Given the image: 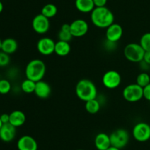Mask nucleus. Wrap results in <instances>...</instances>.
Returning <instances> with one entry per match:
<instances>
[{
  "instance_id": "f3484780",
  "label": "nucleus",
  "mask_w": 150,
  "mask_h": 150,
  "mask_svg": "<svg viewBox=\"0 0 150 150\" xmlns=\"http://www.w3.org/2000/svg\"><path fill=\"white\" fill-rule=\"evenodd\" d=\"M26 115L21 110H13L10 113V122L13 126L16 128L21 126L26 122Z\"/></svg>"
},
{
  "instance_id": "9b49d317",
  "label": "nucleus",
  "mask_w": 150,
  "mask_h": 150,
  "mask_svg": "<svg viewBox=\"0 0 150 150\" xmlns=\"http://www.w3.org/2000/svg\"><path fill=\"white\" fill-rule=\"evenodd\" d=\"M56 42L49 37L40 38L37 43V49L38 52L44 56H48L54 53Z\"/></svg>"
},
{
  "instance_id": "4c0bfd02",
  "label": "nucleus",
  "mask_w": 150,
  "mask_h": 150,
  "mask_svg": "<svg viewBox=\"0 0 150 150\" xmlns=\"http://www.w3.org/2000/svg\"><path fill=\"white\" fill-rule=\"evenodd\" d=\"M77 150H83V149H77Z\"/></svg>"
},
{
  "instance_id": "aec40b11",
  "label": "nucleus",
  "mask_w": 150,
  "mask_h": 150,
  "mask_svg": "<svg viewBox=\"0 0 150 150\" xmlns=\"http://www.w3.org/2000/svg\"><path fill=\"white\" fill-rule=\"evenodd\" d=\"M71 46L70 45V42L66 41H58L55 44V49L54 53L59 57H65L67 54H70Z\"/></svg>"
},
{
  "instance_id": "a878e982",
  "label": "nucleus",
  "mask_w": 150,
  "mask_h": 150,
  "mask_svg": "<svg viewBox=\"0 0 150 150\" xmlns=\"http://www.w3.org/2000/svg\"><path fill=\"white\" fill-rule=\"evenodd\" d=\"M12 85L9 80L6 79H0V94H7L11 91Z\"/></svg>"
},
{
  "instance_id": "a211bd4d",
  "label": "nucleus",
  "mask_w": 150,
  "mask_h": 150,
  "mask_svg": "<svg viewBox=\"0 0 150 150\" xmlns=\"http://www.w3.org/2000/svg\"><path fill=\"white\" fill-rule=\"evenodd\" d=\"M18 47V44L16 39L12 38H7L3 40L1 42V51L8 54H12L17 51Z\"/></svg>"
},
{
  "instance_id": "f704fd0d",
  "label": "nucleus",
  "mask_w": 150,
  "mask_h": 150,
  "mask_svg": "<svg viewBox=\"0 0 150 150\" xmlns=\"http://www.w3.org/2000/svg\"><path fill=\"white\" fill-rule=\"evenodd\" d=\"M3 9H4V5H3L2 2L0 1V13L3 11Z\"/></svg>"
},
{
  "instance_id": "e433bc0d",
  "label": "nucleus",
  "mask_w": 150,
  "mask_h": 150,
  "mask_svg": "<svg viewBox=\"0 0 150 150\" xmlns=\"http://www.w3.org/2000/svg\"><path fill=\"white\" fill-rule=\"evenodd\" d=\"M1 42H2V41L1 40V38H0V50H1Z\"/></svg>"
},
{
  "instance_id": "5701e85b",
  "label": "nucleus",
  "mask_w": 150,
  "mask_h": 150,
  "mask_svg": "<svg viewBox=\"0 0 150 150\" xmlns=\"http://www.w3.org/2000/svg\"><path fill=\"white\" fill-rule=\"evenodd\" d=\"M36 82L31 79H26L21 84V88L25 94H32L35 92Z\"/></svg>"
},
{
  "instance_id": "4468645a",
  "label": "nucleus",
  "mask_w": 150,
  "mask_h": 150,
  "mask_svg": "<svg viewBox=\"0 0 150 150\" xmlns=\"http://www.w3.org/2000/svg\"><path fill=\"white\" fill-rule=\"evenodd\" d=\"M16 135V127L11 124H4L0 129V139L4 142H10Z\"/></svg>"
},
{
  "instance_id": "4be33fe9",
  "label": "nucleus",
  "mask_w": 150,
  "mask_h": 150,
  "mask_svg": "<svg viewBox=\"0 0 150 150\" xmlns=\"http://www.w3.org/2000/svg\"><path fill=\"white\" fill-rule=\"evenodd\" d=\"M85 109L87 113L90 114H95L98 113L100 109V103L97 99L89 100L85 102Z\"/></svg>"
},
{
  "instance_id": "6ab92c4d",
  "label": "nucleus",
  "mask_w": 150,
  "mask_h": 150,
  "mask_svg": "<svg viewBox=\"0 0 150 150\" xmlns=\"http://www.w3.org/2000/svg\"><path fill=\"white\" fill-rule=\"evenodd\" d=\"M75 5L79 12L83 13H91L95 7L93 0H76Z\"/></svg>"
},
{
  "instance_id": "393cba45",
  "label": "nucleus",
  "mask_w": 150,
  "mask_h": 150,
  "mask_svg": "<svg viewBox=\"0 0 150 150\" xmlns=\"http://www.w3.org/2000/svg\"><path fill=\"white\" fill-rule=\"evenodd\" d=\"M139 44L145 51H150V32H146L141 37Z\"/></svg>"
},
{
  "instance_id": "b1692460",
  "label": "nucleus",
  "mask_w": 150,
  "mask_h": 150,
  "mask_svg": "<svg viewBox=\"0 0 150 150\" xmlns=\"http://www.w3.org/2000/svg\"><path fill=\"white\" fill-rule=\"evenodd\" d=\"M136 83L142 88H144L150 83V76L146 72H142L136 77Z\"/></svg>"
},
{
  "instance_id": "9d476101",
  "label": "nucleus",
  "mask_w": 150,
  "mask_h": 150,
  "mask_svg": "<svg viewBox=\"0 0 150 150\" xmlns=\"http://www.w3.org/2000/svg\"><path fill=\"white\" fill-rule=\"evenodd\" d=\"M70 33L73 38H81L87 34L89 31V24L83 19H76L70 24Z\"/></svg>"
},
{
  "instance_id": "c85d7f7f",
  "label": "nucleus",
  "mask_w": 150,
  "mask_h": 150,
  "mask_svg": "<svg viewBox=\"0 0 150 150\" xmlns=\"http://www.w3.org/2000/svg\"><path fill=\"white\" fill-rule=\"evenodd\" d=\"M144 98L150 101V83L144 88Z\"/></svg>"
},
{
  "instance_id": "7ed1b4c3",
  "label": "nucleus",
  "mask_w": 150,
  "mask_h": 150,
  "mask_svg": "<svg viewBox=\"0 0 150 150\" xmlns=\"http://www.w3.org/2000/svg\"><path fill=\"white\" fill-rule=\"evenodd\" d=\"M46 72L45 63L40 59H34L27 63L25 69L26 79L37 82L43 79Z\"/></svg>"
},
{
  "instance_id": "72a5a7b5",
  "label": "nucleus",
  "mask_w": 150,
  "mask_h": 150,
  "mask_svg": "<svg viewBox=\"0 0 150 150\" xmlns=\"http://www.w3.org/2000/svg\"><path fill=\"white\" fill-rule=\"evenodd\" d=\"M106 150H121V149H120L117 148V147H114V146H110L108 149H107Z\"/></svg>"
},
{
  "instance_id": "473e14b6",
  "label": "nucleus",
  "mask_w": 150,
  "mask_h": 150,
  "mask_svg": "<svg viewBox=\"0 0 150 150\" xmlns=\"http://www.w3.org/2000/svg\"><path fill=\"white\" fill-rule=\"evenodd\" d=\"M63 31H67V32H70V24H64L62 25L61 29Z\"/></svg>"
},
{
  "instance_id": "f257e3e1",
  "label": "nucleus",
  "mask_w": 150,
  "mask_h": 150,
  "mask_svg": "<svg viewBox=\"0 0 150 150\" xmlns=\"http://www.w3.org/2000/svg\"><path fill=\"white\" fill-rule=\"evenodd\" d=\"M91 21L95 26L106 29L114 23V15L107 7H95L91 13Z\"/></svg>"
},
{
  "instance_id": "bb28decb",
  "label": "nucleus",
  "mask_w": 150,
  "mask_h": 150,
  "mask_svg": "<svg viewBox=\"0 0 150 150\" xmlns=\"http://www.w3.org/2000/svg\"><path fill=\"white\" fill-rule=\"evenodd\" d=\"M73 35L70 33V32H67V31H63L60 29L58 33L59 41H66V42H70L73 38Z\"/></svg>"
},
{
  "instance_id": "c756f323",
  "label": "nucleus",
  "mask_w": 150,
  "mask_h": 150,
  "mask_svg": "<svg viewBox=\"0 0 150 150\" xmlns=\"http://www.w3.org/2000/svg\"><path fill=\"white\" fill-rule=\"evenodd\" d=\"M95 7H105L108 0H93Z\"/></svg>"
},
{
  "instance_id": "f8f14e48",
  "label": "nucleus",
  "mask_w": 150,
  "mask_h": 150,
  "mask_svg": "<svg viewBox=\"0 0 150 150\" xmlns=\"http://www.w3.org/2000/svg\"><path fill=\"white\" fill-rule=\"evenodd\" d=\"M123 35V28L120 24L114 23L106 28L105 38L108 41L112 43H117Z\"/></svg>"
},
{
  "instance_id": "1a4fd4ad",
  "label": "nucleus",
  "mask_w": 150,
  "mask_h": 150,
  "mask_svg": "<svg viewBox=\"0 0 150 150\" xmlns=\"http://www.w3.org/2000/svg\"><path fill=\"white\" fill-rule=\"evenodd\" d=\"M32 26L33 30L36 33L40 34V35L46 33L50 29L49 19L40 13L33 18L32 21Z\"/></svg>"
},
{
  "instance_id": "39448f33",
  "label": "nucleus",
  "mask_w": 150,
  "mask_h": 150,
  "mask_svg": "<svg viewBox=\"0 0 150 150\" xmlns=\"http://www.w3.org/2000/svg\"><path fill=\"white\" fill-rule=\"evenodd\" d=\"M123 98L128 102H137L144 98V88L137 83L127 85L122 91Z\"/></svg>"
},
{
  "instance_id": "2eb2a0df",
  "label": "nucleus",
  "mask_w": 150,
  "mask_h": 150,
  "mask_svg": "<svg viewBox=\"0 0 150 150\" xmlns=\"http://www.w3.org/2000/svg\"><path fill=\"white\" fill-rule=\"evenodd\" d=\"M51 87L49 84L44 80L38 81L36 82V86L35 89V94L38 98L45 99L48 98L51 94Z\"/></svg>"
},
{
  "instance_id": "ddd939ff",
  "label": "nucleus",
  "mask_w": 150,
  "mask_h": 150,
  "mask_svg": "<svg viewBox=\"0 0 150 150\" xmlns=\"http://www.w3.org/2000/svg\"><path fill=\"white\" fill-rule=\"evenodd\" d=\"M17 148L18 150H38V145L33 137L25 135L18 140Z\"/></svg>"
},
{
  "instance_id": "423d86ee",
  "label": "nucleus",
  "mask_w": 150,
  "mask_h": 150,
  "mask_svg": "<svg viewBox=\"0 0 150 150\" xmlns=\"http://www.w3.org/2000/svg\"><path fill=\"white\" fill-rule=\"evenodd\" d=\"M109 137L111 145L120 149L125 147L130 140V135L128 132L122 128L113 131L109 135Z\"/></svg>"
},
{
  "instance_id": "7c9ffc66",
  "label": "nucleus",
  "mask_w": 150,
  "mask_h": 150,
  "mask_svg": "<svg viewBox=\"0 0 150 150\" xmlns=\"http://www.w3.org/2000/svg\"><path fill=\"white\" fill-rule=\"evenodd\" d=\"M0 119H1L3 124H4L9 123V122H10V114L3 113V114H1V116H0Z\"/></svg>"
},
{
  "instance_id": "6e6552de",
  "label": "nucleus",
  "mask_w": 150,
  "mask_h": 150,
  "mask_svg": "<svg viewBox=\"0 0 150 150\" xmlns=\"http://www.w3.org/2000/svg\"><path fill=\"white\" fill-rule=\"evenodd\" d=\"M132 134L139 142H146L150 139V125L146 122H139L133 126Z\"/></svg>"
},
{
  "instance_id": "f03ea898",
  "label": "nucleus",
  "mask_w": 150,
  "mask_h": 150,
  "mask_svg": "<svg viewBox=\"0 0 150 150\" xmlns=\"http://www.w3.org/2000/svg\"><path fill=\"white\" fill-rule=\"evenodd\" d=\"M76 94L79 99L86 102L89 100L97 99L98 89L92 80L82 79L76 84Z\"/></svg>"
},
{
  "instance_id": "dca6fc26",
  "label": "nucleus",
  "mask_w": 150,
  "mask_h": 150,
  "mask_svg": "<svg viewBox=\"0 0 150 150\" xmlns=\"http://www.w3.org/2000/svg\"><path fill=\"white\" fill-rule=\"evenodd\" d=\"M95 145L98 150H106L111 146L109 135L104 132H100L95 136Z\"/></svg>"
},
{
  "instance_id": "412c9836",
  "label": "nucleus",
  "mask_w": 150,
  "mask_h": 150,
  "mask_svg": "<svg viewBox=\"0 0 150 150\" xmlns=\"http://www.w3.org/2000/svg\"><path fill=\"white\" fill-rule=\"evenodd\" d=\"M57 12H58V9L57 6L54 4L49 3L42 7L41 10V14L50 19L51 18H54L57 14Z\"/></svg>"
},
{
  "instance_id": "c9c22d12",
  "label": "nucleus",
  "mask_w": 150,
  "mask_h": 150,
  "mask_svg": "<svg viewBox=\"0 0 150 150\" xmlns=\"http://www.w3.org/2000/svg\"><path fill=\"white\" fill-rule=\"evenodd\" d=\"M2 125H3V123H2V121H1V119H0V129H1V127L2 126Z\"/></svg>"
},
{
  "instance_id": "0eeeda50",
  "label": "nucleus",
  "mask_w": 150,
  "mask_h": 150,
  "mask_svg": "<svg viewBox=\"0 0 150 150\" xmlns=\"http://www.w3.org/2000/svg\"><path fill=\"white\" fill-rule=\"evenodd\" d=\"M103 85L108 89H115L122 82V76L118 71L109 70L105 72L102 77Z\"/></svg>"
},
{
  "instance_id": "2f4dec72",
  "label": "nucleus",
  "mask_w": 150,
  "mask_h": 150,
  "mask_svg": "<svg viewBox=\"0 0 150 150\" xmlns=\"http://www.w3.org/2000/svg\"><path fill=\"white\" fill-rule=\"evenodd\" d=\"M143 61L147 65H150V51H145Z\"/></svg>"
},
{
  "instance_id": "20e7f679",
  "label": "nucleus",
  "mask_w": 150,
  "mask_h": 150,
  "mask_svg": "<svg viewBox=\"0 0 150 150\" xmlns=\"http://www.w3.org/2000/svg\"><path fill=\"white\" fill-rule=\"evenodd\" d=\"M144 53V49L137 43L127 44L124 49L125 57L132 63H141L143 61Z\"/></svg>"
},
{
  "instance_id": "cd10ccee",
  "label": "nucleus",
  "mask_w": 150,
  "mask_h": 150,
  "mask_svg": "<svg viewBox=\"0 0 150 150\" xmlns=\"http://www.w3.org/2000/svg\"><path fill=\"white\" fill-rule=\"evenodd\" d=\"M10 62V54L0 50V67H5V66H8Z\"/></svg>"
}]
</instances>
